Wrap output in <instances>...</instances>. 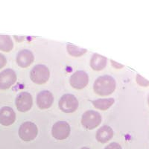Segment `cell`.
<instances>
[{"label": "cell", "instance_id": "obj_10", "mask_svg": "<svg viewBox=\"0 0 149 149\" xmlns=\"http://www.w3.org/2000/svg\"><path fill=\"white\" fill-rule=\"evenodd\" d=\"M54 97L52 93L48 90H42L37 94V104L40 109H48L52 105Z\"/></svg>", "mask_w": 149, "mask_h": 149}, {"label": "cell", "instance_id": "obj_4", "mask_svg": "<svg viewBox=\"0 0 149 149\" xmlns=\"http://www.w3.org/2000/svg\"><path fill=\"white\" fill-rule=\"evenodd\" d=\"M38 134V128L35 124L31 122L22 123L19 128V136L23 141L34 140Z\"/></svg>", "mask_w": 149, "mask_h": 149}, {"label": "cell", "instance_id": "obj_16", "mask_svg": "<svg viewBox=\"0 0 149 149\" xmlns=\"http://www.w3.org/2000/svg\"><path fill=\"white\" fill-rule=\"evenodd\" d=\"M14 47V42L8 35H0V50L9 52Z\"/></svg>", "mask_w": 149, "mask_h": 149}, {"label": "cell", "instance_id": "obj_3", "mask_svg": "<svg viewBox=\"0 0 149 149\" xmlns=\"http://www.w3.org/2000/svg\"><path fill=\"white\" fill-rule=\"evenodd\" d=\"M102 122V116L95 110H87L83 114L81 118L82 125L86 129L93 130L98 127Z\"/></svg>", "mask_w": 149, "mask_h": 149}, {"label": "cell", "instance_id": "obj_12", "mask_svg": "<svg viewBox=\"0 0 149 149\" xmlns=\"http://www.w3.org/2000/svg\"><path fill=\"white\" fill-rule=\"evenodd\" d=\"M16 120V113L10 107H3L0 109V123L4 126H9Z\"/></svg>", "mask_w": 149, "mask_h": 149}, {"label": "cell", "instance_id": "obj_17", "mask_svg": "<svg viewBox=\"0 0 149 149\" xmlns=\"http://www.w3.org/2000/svg\"><path fill=\"white\" fill-rule=\"evenodd\" d=\"M66 49H67V52H69V54L73 57H80L87 52L86 49L74 46L72 44H68Z\"/></svg>", "mask_w": 149, "mask_h": 149}, {"label": "cell", "instance_id": "obj_7", "mask_svg": "<svg viewBox=\"0 0 149 149\" xmlns=\"http://www.w3.org/2000/svg\"><path fill=\"white\" fill-rule=\"evenodd\" d=\"M16 106L19 112H26L32 107L33 98L28 92H22L16 98Z\"/></svg>", "mask_w": 149, "mask_h": 149}, {"label": "cell", "instance_id": "obj_18", "mask_svg": "<svg viewBox=\"0 0 149 149\" xmlns=\"http://www.w3.org/2000/svg\"><path fill=\"white\" fill-rule=\"evenodd\" d=\"M136 82H137L138 84L140 85V86H149L148 81L145 79L143 77L141 76L140 74H137V75H136Z\"/></svg>", "mask_w": 149, "mask_h": 149}, {"label": "cell", "instance_id": "obj_15", "mask_svg": "<svg viewBox=\"0 0 149 149\" xmlns=\"http://www.w3.org/2000/svg\"><path fill=\"white\" fill-rule=\"evenodd\" d=\"M92 103L95 106V108L99 109L101 110H106L113 104L114 98H100V99L93 101Z\"/></svg>", "mask_w": 149, "mask_h": 149}, {"label": "cell", "instance_id": "obj_20", "mask_svg": "<svg viewBox=\"0 0 149 149\" xmlns=\"http://www.w3.org/2000/svg\"><path fill=\"white\" fill-rule=\"evenodd\" d=\"M7 63V60H6V58L2 54L0 53V70L3 68L4 66H5Z\"/></svg>", "mask_w": 149, "mask_h": 149}, {"label": "cell", "instance_id": "obj_19", "mask_svg": "<svg viewBox=\"0 0 149 149\" xmlns=\"http://www.w3.org/2000/svg\"><path fill=\"white\" fill-rule=\"evenodd\" d=\"M104 149H122L120 145L117 142H112L109 144Z\"/></svg>", "mask_w": 149, "mask_h": 149}, {"label": "cell", "instance_id": "obj_9", "mask_svg": "<svg viewBox=\"0 0 149 149\" xmlns=\"http://www.w3.org/2000/svg\"><path fill=\"white\" fill-rule=\"evenodd\" d=\"M17 81L16 72L11 69H6L0 72V90H7Z\"/></svg>", "mask_w": 149, "mask_h": 149}, {"label": "cell", "instance_id": "obj_13", "mask_svg": "<svg viewBox=\"0 0 149 149\" xmlns=\"http://www.w3.org/2000/svg\"><path fill=\"white\" fill-rule=\"evenodd\" d=\"M113 136V130L110 126L104 125L97 130L95 137L98 142L106 143Z\"/></svg>", "mask_w": 149, "mask_h": 149}, {"label": "cell", "instance_id": "obj_22", "mask_svg": "<svg viewBox=\"0 0 149 149\" xmlns=\"http://www.w3.org/2000/svg\"><path fill=\"white\" fill-rule=\"evenodd\" d=\"M81 149H90V148H87V147H84V148H82Z\"/></svg>", "mask_w": 149, "mask_h": 149}, {"label": "cell", "instance_id": "obj_6", "mask_svg": "<svg viewBox=\"0 0 149 149\" xmlns=\"http://www.w3.org/2000/svg\"><path fill=\"white\" fill-rule=\"evenodd\" d=\"M70 125L65 121H59L54 124L52 129V134L53 137L58 140H63L66 139L70 134Z\"/></svg>", "mask_w": 149, "mask_h": 149}, {"label": "cell", "instance_id": "obj_23", "mask_svg": "<svg viewBox=\"0 0 149 149\" xmlns=\"http://www.w3.org/2000/svg\"><path fill=\"white\" fill-rule=\"evenodd\" d=\"M148 103L149 104V95H148Z\"/></svg>", "mask_w": 149, "mask_h": 149}, {"label": "cell", "instance_id": "obj_14", "mask_svg": "<svg viewBox=\"0 0 149 149\" xmlns=\"http://www.w3.org/2000/svg\"><path fill=\"white\" fill-rule=\"evenodd\" d=\"M107 64V58L98 54H94L90 60V66L93 70L100 71L105 68Z\"/></svg>", "mask_w": 149, "mask_h": 149}, {"label": "cell", "instance_id": "obj_5", "mask_svg": "<svg viewBox=\"0 0 149 149\" xmlns=\"http://www.w3.org/2000/svg\"><path fill=\"white\" fill-rule=\"evenodd\" d=\"M78 99L72 94H65L59 101L60 109L66 113L75 111L78 109Z\"/></svg>", "mask_w": 149, "mask_h": 149}, {"label": "cell", "instance_id": "obj_1", "mask_svg": "<svg viewBox=\"0 0 149 149\" xmlns=\"http://www.w3.org/2000/svg\"><path fill=\"white\" fill-rule=\"evenodd\" d=\"M116 83L113 78L110 75H102L95 81L93 90L97 95L105 96L113 93L116 90Z\"/></svg>", "mask_w": 149, "mask_h": 149}, {"label": "cell", "instance_id": "obj_8", "mask_svg": "<svg viewBox=\"0 0 149 149\" xmlns=\"http://www.w3.org/2000/svg\"><path fill=\"white\" fill-rule=\"evenodd\" d=\"M70 82L73 88L76 89V90H81L88 84V74L86 72L78 70L73 73L72 75L70 77Z\"/></svg>", "mask_w": 149, "mask_h": 149}, {"label": "cell", "instance_id": "obj_21", "mask_svg": "<svg viewBox=\"0 0 149 149\" xmlns=\"http://www.w3.org/2000/svg\"><path fill=\"white\" fill-rule=\"evenodd\" d=\"M111 63H113V66L115 68H118V69H119V68L123 67V65L119 64V63H116L115 61H111Z\"/></svg>", "mask_w": 149, "mask_h": 149}, {"label": "cell", "instance_id": "obj_11", "mask_svg": "<svg viewBox=\"0 0 149 149\" xmlns=\"http://www.w3.org/2000/svg\"><path fill=\"white\" fill-rule=\"evenodd\" d=\"M17 63L22 68H26L30 66L34 62V54L29 49H22L19 51L17 56Z\"/></svg>", "mask_w": 149, "mask_h": 149}, {"label": "cell", "instance_id": "obj_2", "mask_svg": "<svg viewBox=\"0 0 149 149\" xmlns=\"http://www.w3.org/2000/svg\"><path fill=\"white\" fill-rule=\"evenodd\" d=\"M50 72L48 67L43 64H37L32 68L30 73V78L37 84H43L48 81Z\"/></svg>", "mask_w": 149, "mask_h": 149}]
</instances>
